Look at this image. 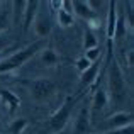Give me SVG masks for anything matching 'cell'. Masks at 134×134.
Wrapping results in <instances>:
<instances>
[{"label": "cell", "mask_w": 134, "mask_h": 134, "mask_svg": "<svg viewBox=\"0 0 134 134\" xmlns=\"http://www.w3.org/2000/svg\"><path fill=\"white\" fill-rule=\"evenodd\" d=\"M0 105H3L9 115H14L20 105V97L9 88H0Z\"/></svg>", "instance_id": "cell-7"}, {"label": "cell", "mask_w": 134, "mask_h": 134, "mask_svg": "<svg viewBox=\"0 0 134 134\" xmlns=\"http://www.w3.org/2000/svg\"><path fill=\"white\" fill-rule=\"evenodd\" d=\"M90 134H107V132H90Z\"/></svg>", "instance_id": "cell-28"}, {"label": "cell", "mask_w": 134, "mask_h": 134, "mask_svg": "<svg viewBox=\"0 0 134 134\" xmlns=\"http://www.w3.org/2000/svg\"><path fill=\"white\" fill-rule=\"evenodd\" d=\"M83 56H85L90 63H95V61H98V59H102V49H100V46L85 51V54H83Z\"/></svg>", "instance_id": "cell-20"}, {"label": "cell", "mask_w": 134, "mask_h": 134, "mask_svg": "<svg viewBox=\"0 0 134 134\" xmlns=\"http://www.w3.org/2000/svg\"><path fill=\"white\" fill-rule=\"evenodd\" d=\"M39 5L41 3L37 0H31V2H26V9H24V14H22V34L26 36L29 32L31 26L34 24V19H36L37 12H39Z\"/></svg>", "instance_id": "cell-8"}, {"label": "cell", "mask_w": 134, "mask_h": 134, "mask_svg": "<svg viewBox=\"0 0 134 134\" xmlns=\"http://www.w3.org/2000/svg\"><path fill=\"white\" fill-rule=\"evenodd\" d=\"M2 115H3V109H2V105H0V119H2Z\"/></svg>", "instance_id": "cell-27"}, {"label": "cell", "mask_w": 134, "mask_h": 134, "mask_svg": "<svg viewBox=\"0 0 134 134\" xmlns=\"http://www.w3.org/2000/svg\"><path fill=\"white\" fill-rule=\"evenodd\" d=\"M109 12L107 20H105V32H107V41H114V31L115 22H117V2H109Z\"/></svg>", "instance_id": "cell-15"}, {"label": "cell", "mask_w": 134, "mask_h": 134, "mask_svg": "<svg viewBox=\"0 0 134 134\" xmlns=\"http://www.w3.org/2000/svg\"><path fill=\"white\" fill-rule=\"evenodd\" d=\"M27 124H29V121L24 117H17V119H12L9 124V132L10 134H22L24 129L27 127Z\"/></svg>", "instance_id": "cell-17"}, {"label": "cell", "mask_w": 134, "mask_h": 134, "mask_svg": "<svg viewBox=\"0 0 134 134\" xmlns=\"http://www.w3.org/2000/svg\"><path fill=\"white\" fill-rule=\"evenodd\" d=\"M71 7H73V15L83 19L85 22H90V20H93V19L98 17L97 14L92 10V7L88 5V0H87V2H83V0H73Z\"/></svg>", "instance_id": "cell-12"}, {"label": "cell", "mask_w": 134, "mask_h": 134, "mask_svg": "<svg viewBox=\"0 0 134 134\" xmlns=\"http://www.w3.org/2000/svg\"><path fill=\"white\" fill-rule=\"evenodd\" d=\"M32 27H34V34H36L39 39H46L53 31V20H51L49 15H44V14L37 12Z\"/></svg>", "instance_id": "cell-10"}, {"label": "cell", "mask_w": 134, "mask_h": 134, "mask_svg": "<svg viewBox=\"0 0 134 134\" xmlns=\"http://www.w3.org/2000/svg\"><path fill=\"white\" fill-rule=\"evenodd\" d=\"M132 122H134V115H132V112L117 110V112H114L110 117H107V121H105V127H107L109 131H112V129H119V127H126V126H131Z\"/></svg>", "instance_id": "cell-6"}, {"label": "cell", "mask_w": 134, "mask_h": 134, "mask_svg": "<svg viewBox=\"0 0 134 134\" xmlns=\"http://www.w3.org/2000/svg\"><path fill=\"white\" fill-rule=\"evenodd\" d=\"M109 134H134V126H126V127H119V129H112Z\"/></svg>", "instance_id": "cell-23"}, {"label": "cell", "mask_w": 134, "mask_h": 134, "mask_svg": "<svg viewBox=\"0 0 134 134\" xmlns=\"http://www.w3.org/2000/svg\"><path fill=\"white\" fill-rule=\"evenodd\" d=\"M10 22H12V12H10V10L0 9V34H3L7 29H9Z\"/></svg>", "instance_id": "cell-19"}, {"label": "cell", "mask_w": 134, "mask_h": 134, "mask_svg": "<svg viewBox=\"0 0 134 134\" xmlns=\"http://www.w3.org/2000/svg\"><path fill=\"white\" fill-rule=\"evenodd\" d=\"M17 82L27 88L29 97L36 104L49 102L58 92V85L49 78H17Z\"/></svg>", "instance_id": "cell-3"}, {"label": "cell", "mask_w": 134, "mask_h": 134, "mask_svg": "<svg viewBox=\"0 0 134 134\" xmlns=\"http://www.w3.org/2000/svg\"><path fill=\"white\" fill-rule=\"evenodd\" d=\"M14 9H15V12H14V17H15V22L17 20H22V14H24V9H26V2H12Z\"/></svg>", "instance_id": "cell-22"}, {"label": "cell", "mask_w": 134, "mask_h": 134, "mask_svg": "<svg viewBox=\"0 0 134 134\" xmlns=\"http://www.w3.org/2000/svg\"><path fill=\"white\" fill-rule=\"evenodd\" d=\"M49 5L56 9V20H58L59 27L66 29V27H71L73 24H75V15H73L71 12H66L61 7V2H51Z\"/></svg>", "instance_id": "cell-13"}, {"label": "cell", "mask_w": 134, "mask_h": 134, "mask_svg": "<svg viewBox=\"0 0 134 134\" xmlns=\"http://www.w3.org/2000/svg\"><path fill=\"white\" fill-rule=\"evenodd\" d=\"M44 48V39H37L34 43L27 44L26 48L15 51L14 54L7 56L0 61V75H7V73H12L15 70H19L22 65H26L29 59L36 58V54Z\"/></svg>", "instance_id": "cell-2"}, {"label": "cell", "mask_w": 134, "mask_h": 134, "mask_svg": "<svg viewBox=\"0 0 134 134\" xmlns=\"http://www.w3.org/2000/svg\"><path fill=\"white\" fill-rule=\"evenodd\" d=\"M76 97H71V95H66L65 100H63L61 107L56 109L54 112L51 114L49 117V127H51L53 132H61L63 129L68 126L70 119H71V112H73V107H75Z\"/></svg>", "instance_id": "cell-4"}, {"label": "cell", "mask_w": 134, "mask_h": 134, "mask_svg": "<svg viewBox=\"0 0 134 134\" xmlns=\"http://www.w3.org/2000/svg\"><path fill=\"white\" fill-rule=\"evenodd\" d=\"M90 65H92V63L85 58V56H80V58L76 59V63H75V68L78 70V73H83L85 70L90 68Z\"/></svg>", "instance_id": "cell-21"}, {"label": "cell", "mask_w": 134, "mask_h": 134, "mask_svg": "<svg viewBox=\"0 0 134 134\" xmlns=\"http://www.w3.org/2000/svg\"><path fill=\"white\" fill-rule=\"evenodd\" d=\"M109 105V95H107V90L102 88V87H98V88L93 90V93H92V104H90V117L95 119V115L100 114L102 110H104L105 107Z\"/></svg>", "instance_id": "cell-5"}, {"label": "cell", "mask_w": 134, "mask_h": 134, "mask_svg": "<svg viewBox=\"0 0 134 134\" xmlns=\"http://www.w3.org/2000/svg\"><path fill=\"white\" fill-rule=\"evenodd\" d=\"M36 58L39 59V63L43 66H46V68H54V66H58L59 61H61L59 54L56 53V49L53 48V46H44L36 54Z\"/></svg>", "instance_id": "cell-11"}, {"label": "cell", "mask_w": 134, "mask_h": 134, "mask_svg": "<svg viewBox=\"0 0 134 134\" xmlns=\"http://www.w3.org/2000/svg\"><path fill=\"white\" fill-rule=\"evenodd\" d=\"M98 71H100V59L92 63L88 70L80 73V85L82 87H93V83L98 80Z\"/></svg>", "instance_id": "cell-14"}, {"label": "cell", "mask_w": 134, "mask_h": 134, "mask_svg": "<svg viewBox=\"0 0 134 134\" xmlns=\"http://www.w3.org/2000/svg\"><path fill=\"white\" fill-rule=\"evenodd\" d=\"M112 43L114 41H107V48H109L107 95H109V102H112L115 107H121V105L126 104V98H127V83H126V75L122 71L119 61L115 58H112Z\"/></svg>", "instance_id": "cell-1"}, {"label": "cell", "mask_w": 134, "mask_h": 134, "mask_svg": "<svg viewBox=\"0 0 134 134\" xmlns=\"http://www.w3.org/2000/svg\"><path fill=\"white\" fill-rule=\"evenodd\" d=\"M9 48H10V39L5 34H0V51H5Z\"/></svg>", "instance_id": "cell-25"}, {"label": "cell", "mask_w": 134, "mask_h": 134, "mask_svg": "<svg viewBox=\"0 0 134 134\" xmlns=\"http://www.w3.org/2000/svg\"><path fill=\"white\" fill-rule=\"evenodd\" d=\"M98 46V39H97V34L95 31H92L87 27L85 32H83V51H88V49H93Z\"/></svg>", "instance_id": "cell-16"}, {"label": "cell", "mask_w": 134, "mask_h": 134, "mask_svg": "<svg viewBox=\"0 0 134 134\" xmlns=\"http://www.w3.org/2000/svg\"><path fill=\"white\" fill-rule=\"evenodd\" d=\"M129 27L126 24V15H117V22H115V31H114V39H124L127 34Z\"/></svg>", "instance_id": "cell-18"}, {"label": "cell", "mask_w": 134, "mask_h": 134, "mask_svg": "<svg viewBox=\"0 0 134 134\" xmlns=\"http://www.w3.org/2000/svg\"><path fill=\"white\" fill-rule=\"evenodd\" d=\"M9 49H10V48H9ZM9 49H5V51H0V61H2V59H3V56H5V53L9 51Z\"/></svg>", "instance_id": "cell-26"}, {"label": "cell", "mask_w": 134, "mask_h": 134, "mask_svg": "<svg viewBox=\"0 0 134 134\" xmlns=\"http://www.w3.org/2000/svg\"><path fill=\"white\" fill-rule=\"evenodd\" d=\"M92 127V117H90V109L88 107H82L78 110L75 117V124H73V131L75 134H90Z\"/></svg>", "instance_id": "cell-9"}, {"label": "cell", "mask_w": 134, "mask_h": 134, "mask_svg": "<svg viewBox=\"0 0 134 134\" xmlns=\"http://www.w3.org/2000/svg\"><path fill=\"white\" fill-rule=\"evenodd\" d=\"M126 7H127V10H126V14H127L126 24H127V27L131 29V27H132V7H134V3L132 2H127V3H126Z\"/></svg>", "instance_id": "cell-24"}]
</instances>
